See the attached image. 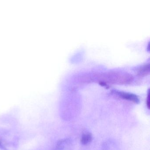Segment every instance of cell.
Masks as SVG:
<instances>
[{"mask_svg": "<svg viewBox=\"0 0 150 150\" xmlns=\"http://www.w3.org/2000/svg\"><path fill=\"white\" fill-rule=\"evenodd\" d=\"M115 93L121 98L133 102L137 104H138L140 102L138 97L136 95L133 94L123 92H120V91H115Z\"/></svg>", "mask_w": 150, "mask_h": 150, "instance_id": "obj_1", "label": "cell"}, {"mask_svg": "<svg viewBox=\"0 0 150 150\" xmlns=\"http://www.w3.org/2000/svg\"><path fill=\"white\" fill-rule=\"evenodd\" d=\"M93 139V136L92 133L87 132L83 134L81 137V142L83 145L88 144L92 142Z\"/></svg>", "mask_w": 150, "mask_h": 150, "instance_id": "obj_2", "label": "cell"}]
</instances>
